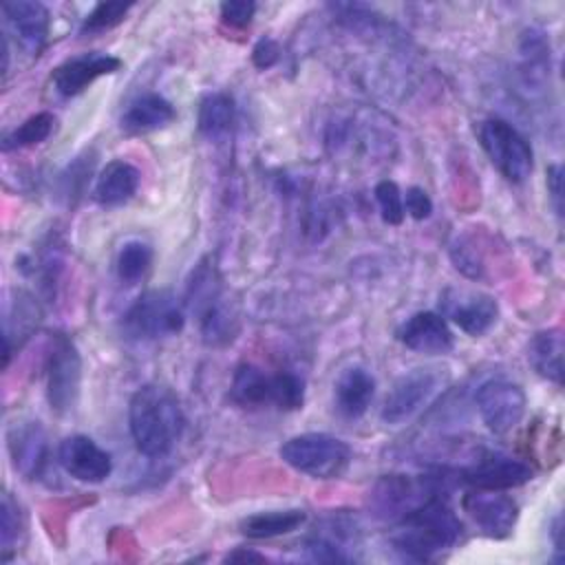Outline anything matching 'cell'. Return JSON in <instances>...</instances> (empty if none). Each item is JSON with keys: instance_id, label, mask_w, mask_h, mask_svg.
<instances>
[{"instance_id": "e575fe53", "label": "cell", "mask_w": 565, "mask_h": 565, "mask_svg": "<svg viewBox=\"0 0 565 565\" xmlns=\"http://www.w3.org/2000/svg\"><path fill=\"white\" fill-rule=\"evenodd\" d=\"M402 196H404V212H406L411 218L424 221V218L430 216V212H433V201H430V196L426 194L424 188L413 185V188H408L406 194H402Z\"/></svg>"}, {"instance_id": "4dcf8cb0", "label": "cell", "mask_w": 565, "mask_h": 565, "mask_svg": "<svg viewBox=\"0 0 565 565\" xmlns=\"http://www.w3.org/2000/svg\"><path fill=\"white\" fill-rule=\"evenodd\" d=\"M305 402V382L289 371L274 373V408L296 411Z\"/></svg>"}, {"instance_id": "cb8c5ba5", "label": "cell", "mask_w": 565, "mask_h": 565, "mask_svg": "<svg viewBox=\"0 0 565 565\" xmlns=\"http://www.w3.org/2000/svg\"><path fill=\"white\" fill-rule=\"evenodd\" d=\"M563 331L561 329H547L539 331L527 347V360L534 366V371L554 382L563 384Z\"/></svg>"}, {"instance_id": "74e56055", "label": "cell", "mask_w": 565, "mask_h": 565, "mask_svg": "<svg viewBox=\"0 0 565 565\" xmlns=\"http://www.w3.org/2000/svg\"><path fill=\"white\" fill-rule=\"evenodd\" d=\"M225 561H265V556L263 554H258V552H254V550H245V547H238V550H234V552H230L227 556H225Z\"/></svg>"}, {"instance_id": "7402d4cb", "label": "cell", "mask_w": 565, "mask_h": 565, "mask_svg": "<svg viewBox=\"0 0 565 565\" xmlns=\"http://www.w3.org/2000/svg\"><path fill=\"white\" fill-rule=\"evenodd\" d=\"M230 397L243 408L274 406V375L265 373L256 364L245 362L234 371Z\"/></svg>"}, {"instance_id": "3957f363", "label": "cell", "mask_w": 565, "mask_h": 565, "mask_svg": "<svg viewBox=\"0 0 565 565\" xmlns=\"http://www.w3.org/2000/svg\"><path fill=\"white\" fill-rule=\"evenodd\" d=\"M185 307L199 320V331L205 344L223 347L236 338L238 313L227 300L212 256H205L192 269L185 289Z\"/></svg>"}, {"instance_id": "d6986e66", "label": "cell", "mask_w": 565, "mask_h": 565, "mask_svg": "<svg viewBox=\"0 0 565 565\" xmlns=\"http://www.w3.org/2000/svg\"><path fill=\"white\" fill-rule=\"evenodd\" d=\"M355 523L347 516H329L316 527V532L307 539L305 550L311 561H351L347 554L349 545L358 541Z\"/></svg>"}, {"instance_id": "6da1fadb", "label": "cell", "mask_w": 565, "mask_h": 565, "mask_svg": "<svg viewBox=\"0 0 565 565\" xmlns=\"http://www.w3.org/2000/svg\"><path fill=\"white\" fill-rule=\"evenodd\" d=\"M128 422L137 450L150 459L170 455L185 428L177 395L161 384H146L135 391L128 406Z\"/></svg>"}, {"instance_id": "d4e9b609", "label": "cell", "mask_w": 565, "mask_h": 565, "mask_svg": "<svg viewBox=\"0 0 565 565\" xmlns=\"http://www.w3.org/2000/svg\"><path fill=\"white\" fill-rule=\"evenodd\" d=\"M305 521V510H269L245 516L238 527L247 539H274L298 530Z\"/></svg>"}, {"instance_id": "f35d334b", "label": "cell", "mask_w": 565, "mask_h": 565, "mask_svg": "<svg viewBox=\"0 0 565 565\" xmlns=\"http://www.w3.org/2000/svg\"><path fill=\"white\" fill-rule=\"evenodd\" d=\"M561 532H563V523H561V514L554 516L552 523V536H554V550H556V561L563 558V543H561Z\"/></svg>"}, {"instance_id": "d590c367", "label": "cell", "mask_w": 565, "mask_h": 565, "mask_svg": "<svg viewBox=\"0 0 565 565\" xmlns=\"http://www.w3.org/2000/svg\"><path fill=\"white\" fill-rule=\"evenodd\" d=\"M280 57V46L276 40L271 38H260L254 49H252V62L256 64V68L265 71V68H271Z\"/></svg>"}, {"instance_id": "484cf974", "label": "cell", "mask_w": 565, "mask_h": 565, "mask_svg": "<svg viewBox=\"0 0 565 565\" xmlns=\"http://www.w3.org/2000/svg\"><path fill=\"white\" fill-rule=\"evenodd\" d=\"M234 126V99L225 93H210L199 104V132L210 141H221Z\"/></svg>"}, {"instance_id": "836d02e7", "label": "cell", "mask_w": 565, "mask_h": 565, "mask_svg": "<svg viewBox=\"0 0 565 565\" xmlns=\"http://www.w3.org/2000/svg\"><path fill=\"white\" fill-rule=\"evenodd\" d=\"M256 13L252 0H227L221 4V20L232 29H245Z\"/></svg>"}, {"instance_id": "ffe728a7", "label": "cell", "mask_w": 565, "mask_h": 565, "mask_svg": "<svg viewBox=\"0 0 565 565\" xmlns=\"http://www.w3.org/2000/svg\"><path fill=\"white\" fill-rule=\"evenodd\" d=\"M139 170L124 159L108 161L95 179L93 199L104 207H115L130 201L139 188Z\"/></svg>"}, {"instance_id": "5bb4252c", "label": "cell", "mask_w": 565, "mask_h": 565, "mask_svg": "<svg viewBox=\"0 0 565 565\" xmlns=\"http://www.w3.org/2000/svg\"><path fill=\"white\" fill-rule=\"evenodd\" d=\"M13 468L24 479H40L49 466V437L40 422H15L7 430Z\"/></svg>"}, {"instance_id": "8d00e7d4", "label": "cell", "mask_w": 565, "mask_h": 565, "mask_svg": "<svg viewBox=\"0 0 565 565\" xmlns=\"http://www.w3.org/2000/svg\"><path fill=\"white\" fill-rule=\"evenodd\" d=\"M563 170L561 166H550L547 168V190H550V196H552V203H554V210L556 214L561 216L563 214V205H561V199H563Z\"/></svg>"}, {"instance_id": "f1b7e54d", "label": "cell", "mask_w": 565, "mask_h": 565, "mask_svg": "<svg viewBox=\"0 0 565 565\" xmlns=\"http://www.w3.org/2000/svg\"><path fill=\"white\" fill-rule=\"evenodd\" d=\"M24 527L26 523L20 503L11 497V492H4L0 503V550L4 561L11 556L13 550H18V543L24 536Z\"/></svg>"}, {"instance_id": "277c9868", "label": "cell", "mask_w": 565, "mask_h": 565, "mask_svg": "<svg viewBox=\"0 0 565 565\" xmlns=\"http://www.w3.org/2000/svg\"><path fill=\"white\" fill-rule=\"evenodd\" d=\"M280 457L294 470L313 479H338L351 461V448L327 433H305L287 439Z\"/></svg>"}, {"instance_id": "4fadbf2b", "label": "cell", "mask_w": 565, "mask_h": 565, "mask_svg": "<svg viewBox=\"0 0 565 565\" xmlns=\"http://www.w3.org/2000/svg\"><path fill=\"white\" fill-rule=\"evenodd\" d=\"M463 481L481 490H508L523 486L532 479V468L505 452L488 450L479 455L468 468H463Z\"/></svg>"}, {"instance_id": "8fae6325", "label": "cell", "mask_w": 565, "mask_h": 565, "mask_svg": "<svg viewBox=\"0 0 565 565\" xmlns=\"http://www.w3.org/2000/svg\"><path fill=\"white\" fill-rule=\"evenodd\" d=\"M463 512L475 521L481 534L490 539H505L512 534L519 510L516 503L501 494V490H472L461 499Z\"/></svg>"}, {"instance_id": "30bf717a", "label": "cell", "mask_w": 565, "mask_h": 565, "mask_svg": "<svg viewBox=\"0 0 565 565\" xmlns=\"http://www.w3.org/2000/svg\"><path fill=\"white\" fill-rule=\"evenodd\" d=\"M477 411L494 435H505L519 426L525 415V393L519 384L505 380H490L479 386Z\"/></svg>"}, {"instance_id": "603a6c76", "label": "cell", "mask_w": 565, "mask_h": 565, "mask_svg": "<svg viewBox=\"0 0 565 565\" xmlns=\"http://www.w3.org/2000/svg\"><path fill=\"white\" fill-rule=\"evenodd\" d=\"M174 117L177 110L166 97L157 93H146L126 108L121 117V128L128 132H150L166 128L174 121Z\"/></svg>"}, {"instance_id": "e0dca14e", "label": "cell", "mask_w": 565, "mask_h": 565, "mask_svg": "<svg viewBox=\"0 0 565 565\" xmlns=\"http://www.w3.org/2000/svg\"><path fill=\"white\" fill-rule=\"evenodd\" d=\"M2 15L11 35H15L20 49H24L29 55H38L44 49L49 40L51 15L42 2H33V0L4 2Z\"/></svg>"}, {"instance_id": "2e32d148", "label": "cell", "mask_w": 565, "mask_h": 565, "mask_svg": "<svg viewBox=\"0 0 565 565\" xmlns=\"http://www.w3.org/2000/svg\"><path fill=\"white\" fill-rule=\"evenodd\" d=\"M121 68V60L110 55V53H82L75 57L64 60L55 71H53V86L62 97H73L79 95L84 88H88L97 77L110 75Z\"/></svg>"}, {"instance_id": "8992f818", "label": "cell", "mask_w": 565, "mask_h": 565, "mask_svg": "<svg viewBox=\"0 0 565 565\" xmlns=\"http://www.w3.org/2000/svg\"><path fill=\"white\" fill-rule=\"evenodd\" d=\"M479 141L490 163L512 183H521L530 177L534 166V152L527 139L505 119H486L479 128Z\"/></svg>"}, {"instance_id": "ac0fdd59", "label": "cell", "mask_w": 565, "mask_h": 565, "mask_svg": "<svg viewBox=\"0 0 565 565\" xmlns=\"http://www.w3.org/2000/svg\"><path fill=\"white\" fill-rule=\"evenodd\" d=\"M397 340L417 353L441 355L452 349V331L444 316L435 311H417L413 313L399 329Z\"/></svg>"}, {"instance_id": "1f68e13d", "label": "cell", "mask_w": 565, "mask_h": 565, "mask_svg": "<svg viewBox=\"0 0 565 565\" xmlns=\"http://www.w3.org/2000/svg\"><path fill=\"white\" fill-rule=\"evenodd\" d=\"M132 4L128 2H99L93 7V11L84 18L82 33H99L108 31L115 24H119Z\"/></svg>"}, {"instance_id": "83f0119b", "label": "cell", "mask_w": 565, "mask_h": 565, "mask_svg": "<svg viewBox=\"0 0 565 565\" xmlns=\"http://www.w3.org/2000/svg\"><path fill=\"white\" fill-rule=\"evenodd\" d=\"M152 265V247L143 241H126L115 258L117 278L126 285L139 282Z\"/></svg>"}, {"instance_id": "5b68a950", "label": "cell", "mask_w": 565, "mask_h": 565, "mask_svg": "<svg viewBox=\"0 0 565 565\" xmlns=\"http://www.w3.org/2000/svg\"><path fill=\"white\" fill-rule=\"evenodd\" d=\"M183 324V305L168 289H150L141 294L124 313V331L135 340H163L181 333Z\"/></svg>"}, {"instance_id": "52a82bcc", "label": "cell", "mask_w": 565, "mask_h": 565, "mask_svg": "<svg viewBox=\"0 0 565 565\" xmlns=\"http://www.w3.org/2000/svg\"><path fill=\"white\" fill-rule=\"evenodd\" d=\"M46 399L51 411L64 415L75 408L82 388V355L75 342L57 333L51 342L46 364Z\"/></svg>"}, {"instance_id": "f546056e", "label": "cell", "mask_w": 565, "mask_h": 565, "mask_svg": "<svg viewBox=\"0 0 565 565\" xmlns=\"http://www.w3.org/2000/svg\"><path fill=\"white\" fill-rule=\"evenodd\" d=\"M53 128H55V117L51 113H35L2 139V150L42 143L44 139H49Z\"/></svg>"}, {"instance_id": "7a4b0ae2", "label": "cell", "mask_w": 565, "mask_h": 565, "mask_svg": "<svg viewBox=\"0 0 565 565\" xmlns=\"http://www.w3.org/2000/svg\"><path fill=\"white\" fill-rule=\"evenodd\" d=\"M461 536V521L441 497H433L397 519L391 532L393 550L406 561H433Z\"/></svg>"}, {"instance_id": "9a60e30c", "label": "cell", "mask_w": 565, "mask_h": 565, "mask_svg": "<svg viewBox=\"0 0 565 565\" xmlns=\"http://www.w3.org/2000/svg\"><path fill=\"white\" fill-rule=\"evenodd\" d=\"M57 461L71 477L86 483H99L113 472L110 455L86 435H71L62 439Z\"/></svg>"}, {"instance_id": "7c38bea8", "label": "cell", "mask_w": 565, "mask_h": 565, "mask_svg": "<svg viewBox=\"0 0 565 565\" xmlns=\"http://www.w3.org/2000/svg\"><path fill=\"white\" fill-rule=\"evenodd\" d=\"M444 313L468 335L479 338L492 329L499 318V305L492 296L481 291L448 289L441 296Z\"/></svg>"}, {"instance_id": "9c48e42d", "label": "cell", "mask_w": 565, "mask_h": 565, "mask_svg": "<svg viewBox=\"0 0 565 565\" xmlns=\"http://www.w3.org/2000/svg\"><path fill=\"white\" fill-rule=\"evenodd\" d=\"M433 497H439V488L428 477L413 479L408 475H386L375 483L369 503L380 519L397 521Z\"/></svg>"}, {"instance_id": "4316f807", "label": "cell", "mask_w": 565, "mask_h": 565, "mask_svg": "<svg viewBox=\"0 0 565 565\" xmlns=\"http://www.w3.org/2000/svg\"><path fill=\"white\" fill-rule=\"evenodd\" d=\"M4 316L18 318V324H15V327L4 329V362H2V364L7 366V364H9V358H11V353H13V344H15L13 338H18V344H20L24 338H29V333H31V331L38 327V322H40V307H38V302H35L29 294L18 291L15 300L9 302Z\"/></svg>"}, {"instance_id": "d6a6232c", "label": "cell", "mask_w": 565, "mask_h": 565, "mask_svg": "<svg viewBox=\"0 0 565 565\" xmlns=\"http://www.w3.org/2000/svg\"><path fill=\"white\" fill-rule=\"evenodd\" d=\"M373 194H375L382 221L388 225H399L404 221L406 212H404V196H402V190L397 188V183L384 179L375 185Z\"/></svg>"}, {"instance_id": "ba28073f", "label": "cell", "mask_w": 565, "mask_h": 565, "mask_svg": "<svg viewBox=\"0 0 565 565\" xmlns=\"http://www.w3.org/2000/svg\"><path fill=\"white\" fill-rule=\"evenodd\" d=\"M444 375L439 369L433 366H419L408 373H404L393 388L388 391L384 406H382V419L386 424H402L411 419L415 413H419L441 388Z\"/></svg>"}, {"instance_id": "44dd1931", "label": "cell", "mask_w": 565, "mask_h": 565, "mask_svg": "<svg viewBox=\"0 0 565 565\" xmlns=\"http://www.w3.org/2000/svg\"><path fill=\"white\" fill-rule=\"evenodd\" d=\"M335 408L347 419H358L366 413L375 395V380L362 366H351L335 382Z\"/></svg>"}]
</instances>
